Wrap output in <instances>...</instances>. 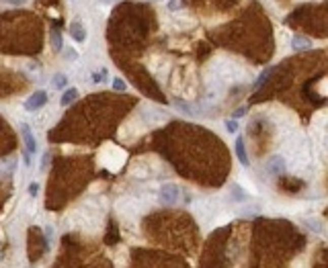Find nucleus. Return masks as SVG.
Wrapping results in <instances>:
<instances>
[{
    "instance_id": "obj_5",
    "label": "nucleus",
    "mask_w": 328,
    "mask_h": 268,
    "mask_svg": "<svg viewBox=\"0 0 328 268\" xmlns=\"http://www.w3.org/2000/svg\"><path fill=\"white\" fill-rule=\"evenodd\" d=\"M70 35L74 37V41L84 43V41H86V29H84V25H82V23H78V21H74V23H72V27H70Z\"/></svg>"
},
{
    "instance_id": "obj_24",
    "label": "nucleus",
    "mask_w": 328,
    "mask_h": 268,
    "mask_svg": "<svg viewBox=\"0 0 328 268\" xmlns=\"http://www.w3.org/2000/svg\"><path fill=\"white\" fill-rule=\"evenodd\" d=\"M47 162H49V154H43V162H41V170H45V166H47Z\"/></svg>"
},
{
    "instance_id": "obj_27",
    "label": "nucleus",
    "mask_w": 328,
    "mask_h": 268,
    "mask_svg": "<svg viewBox=\"0 0 328 268\" xmlns=\"http://www.w3.org/2000/svg\"><path fill=\"white\" fill-rule=\"evenodd\" d=\"M96 3H117V0H96Z\"/></svg>"
},
{
    "instance_id": "obj_13",
    "label": "nucleus",
    "mask_w": 328,
    "mask_h": 268,
    "mask_svg": "<svg viewBox=\"0 0 328 268\" xmlns=\"http://www.w3.org/2000/svg\"><path fill=\"white\" fill-rule=\"evenodd\" d=\"M177 106H179V109H181V111H183L185 115H189V117H193V115H195V111L191 109V106H189L187 102H181V100H177Z\"/></svg>"
},
{
    "instance_id": "obj_18",
    "label": "nucleus",
    "mask_w": 328,
    "mask_h": 268,
    "mask_svg": "<svg viewBox=\"0 0 328 268\" xmlns=\"http://www.w3.org/2000/svg\"><path fill=\"white\" fill-rule=\"evenodd\" d=\"M113 88H115L117 92H123V90H125V82H123L121 78H115V80H113Z\"/></svg>"
},
{
    "instance_id": "obj_7",
    "label": "nucleus",
    "mask_w": 328,
    "mask_h": 268,
    "mask_svg": "<svg viewBox=\"0 0 328 268\" xmlns=\"http://www.w3.org/2000/svg\"><path fill=\"white\" fill-rule=\"evenodd\" d=\"M314 43H312V39H308V37H304V35H296L293 39H291V47L296 49V51H300V49H310Z\"/></svg>"
},
{
    "instance_id": "obj_3",
    "label": "nucleus",
    "mask_w": 328,
    "mask_h": 268,
    "mask_svg": "<svg viewBox=\"0 0 328 268\" xmlns=\"http://www.w3.org/2000/svg\"><path fill=\"white\" fill-rule=\"evenodd\" d=\"M19 127H21L23 139H25V151H27V154H35V151H37V141H35V137H33L31 127H29L25 121H21V123H19Z\"/></svg>"
},
{
    "instance_id": "obj_22",
    "label": "nucleus",
    "mask_w": 328,
    "mask_h": 268,
    "mask_svg": "<svg viewBox=\"0 0 328 268\" xmlns=\"http://www.w3.org/2000/svg\"><path fill=\"white\" fill-rule=\"evenodd\" d=\"M0 3H9V5H25V0H0Z\"/></svg>"
},
{
    "instance_id": "obj_21",
    "label": "nucleus",
    "mask_w": 328,
    "mask_h": 268,
    "mask_svg": "<svg viewBox=\"0 0 328 268\" xmlns=\"http://www.w3.org/2000/svg\"><path fill=\"white\" fill-rule=\"evenodd\" d=\"M183 5H181V0H171V3H169V9L171 11H179Z\"/></svg>"
},
{
    "instance_id": "obj_16",
    "label": "nucleus",
    "mask_w": 328,
    "mask_h": 268,
    "mask_svg": "<svg viewBox=\"0 0 328 268\" xmlns=\"http://www.w3.org/2000/svg\"><path fill=\"white\" fill-rule=\"evenodd\" d=\"M232 195H234V199H236V201H244V199H246V195L240 190V186H238V184H234V186H232Z\"/></svg>"
},
{
    "instance_id": "obj_25",
    "label": "nucleus",
    "mask_w": 328,
    "mask_h": 268,
    "mask_svg": "<svg viewBox=\"0 0 328 268\" xmlns=\"http://www.w3.org/2000/svg\"><path fill=\"white\" fill-rule=\"evenodd\" d=\"M45 236H47V240H49V238L53 236V229H51L49 225H45Z\"/></svg>"
},
{
    "instance_id": "obj_26",
    "label": "nucleus",
    "mask_w": 328,
    "mask_h": 268,
    "mask_svg": "<svg viewBox=\"0 0 328 268\" xmlns=\"http://www.w3.org/2000/svg\"><path fill=\"white\" fill-rule=\"evenodd\" d=\"M244 113H246V109H238V111H236V113H234V117H242V115H244Z\"/></svg>"
},
{
    "instance_id": "obj_19",
    "label": "nucleus",
    "mask_w": 328,
    "mask_h": 268,
    "mask_svg": "<svg viewBox=\"0 0 328 268\" xmlns=\"http://www.w3.org/2000/svg\"><path fill=\"white\" fill-rule=\"evenodd\" d=\"M37 193H39V184H37V182H31V184H29V195L35 199V197H37Z\"/></svg>"
},
{
    "instance_id": "obj_11",
    "label": "nucleus",
    "mask_w": 328,
    "mask_h": 268,
    "mask_svg": "<svg viewBox=\"0 0 328 268\" xmlns=\"http://www.w3.org/2000/svg\"><path fill=\"white\" fill-rule=\"evenodd\" d=\"M49 39H51V47L56 49V51L62 49V35H60L58 31H51V33H49Z\"/></svg>"
},
{
    "instance_id": "obj_2",
    "label": "nucleus",
    "mask_w": 328,
    "mask_h": 268,
    "mask_svg": "<svg viewBox=\"0 0 328 268\" xmlns=\"http://www.w3.org/2000/svg\"><path fill=\"white\" fill-rule=\"evenodd\" d=\"M45 102H47V94H45L43 90H37V92H33V94L25 100V111L35 113V111L41 109V106H45Z\"/></svg>"
},
{
    "instance_id": "obj_14",
    "label": "nucleus",
    "mask_w": 328,
    "mask_h": 268,
    "mask_svg": "<svg viewBox=\"0 0 328 268\" xmlns=\"http://www.w3.org/2000/svg\"><path fill=\"white\" fill-rule=\"evenodd\" d=\"M269 74H271V68H269V70H265V72H263V74H260V76L256 78V82H254V86H256V88H258V86H263V84L267 82V78H269Z\"/></svg>"
},
{
    "instance_id": "obj_15",
    "label": "nucleus",
    "mask_w": 328,
    "mask_h": 268,
    "mask_svg": "<svg viewBox=\"0 0 328 268\" xmlns=\"http://www.w3.org/2000/svg\"><path fill=\"white\" fill-rule=\"evenodd\" d=\"M226 129H228V133H236L238 131V121L236 119H228L226 121Z\"/></svg>"
},
{
    "instance_id": "obj_20",
    "label": "nucleus",
    "mask_w": 328,
    "mask_h": 268,
    "mask_svg": "<svg viewBox=\"0 0 328 268\" xmlns=\"http://www.w3.org/2000/svg\"><path fill=\"white\" fill-rule=\"evenodd\" d=\"M105 74H107V70H101V74L96 72V74L92 76V80H94V82H105V78H107Z\"/></svg>"
},
{
    "instance_id": "obj_1",
    "label": "nucleus",
    "mask_w": 328,
    "mask_h": 268,
    "mask_svg": "<svg viewBox=\"0 0 328 268\" xmlns=\"http://www.w3.org/2000/svg\"><path fill=\"white\" fill-rule=\"evenodd\" d=\"M179 199H181V188L177 184H164V186H160L158 201L162 205H177Z\"/></svg>"
},
{
    "instance_id": "obj_23",
    "label": "nucleus",
    "mask_w": 328,
    "mask_h": 268,
    "mask_svg": "<svg viewBox=\"0 0 328 268\" xmlns=\"http://www.w3.org/2000/svg\"><path fill=\"white\" fill-rule=\"evenodd\" d=\"M23 160H25V166H31V154H23Z\"/></svg>"
},
{
    "instance_id": "obj_9",
    "label": "nucleus",
    "mask_w": 328,
    "mask_h": 268,
    "mask_svg": "<svg viewBox=\"0 0 328 268\" xmlns=\"http://www.w3.org/2000/svg\"><path fill=\"white\" fill-rule=\"evenodd\" d=\"M17 160H11V162H0V176H11L15 172Z\"/></svg>"
},
{
    "instance_id": "obj_12",
    "label": "nucleus",
    "mask_w": 328,
    "mask_h": 268,
    "mask_svg": "<svg viewBox=\"0 0 328 268\" xmlns=\"http://www.w3.org/2000/svg\"><path fill=\"white\" fill-rule=\"evenodd\" d=\"M306 225H308L312 232H316V234H320V232H322V223H320L318 219H306Z\"/></svg>"
},
{
    "instance_id": "obj_17",
    "label": "nucleus",
    "mask_w": 328,
    "mask_h": 268,
    "mask_svg": "<svg viewBox=\"0 0 328 268\" xmlns=\"http://www.w3.org/2000/svg\"><path fill=\"white\" fill-rule=\"evenodd\" d=\"M64 53H66V60H68V62H76L78 53H76V51H74L72 47H66V51H64Z\"/></svg>"
},
{
    "instance_id": "obj_8",
    "label": "nucleus",
    "mask_w": 328,
    "mask_h": 268,
    "mask_svg": "<svg viewBox=\"0 0 328 268\" xmlns=\"http://www.w3.org/2000/svg\"><path fill=\"white\" fill-rule=\"evenodd\" d=\"M76 98H78V90H76V88H68V90L62 94L60 104H62V106H68V104H72Z\"/></svg>"
},
{
    "instance_id": "obj_6",
    "label": "nucleus",
    "mask_w": 328,
    "mask_h": 268,
    "mask_svg": "<svg viewBox=\"0 0 328 268\" xmlns=\"http://www.w3.org/2000/svg\"><path fill=\"white\" fill-rule=\"evenodd\" d=\"M236 156H238V160H240V164L242 166H250V160H248V156H246V147H244V139L242 137H238L236 139Z\"/></svg>"
},
{
    "instance_id": "obj_10",
    "label": "nucleus",
    "mask_w": 328,
    "mask_h": 268,
    "mask_svg": "<svg viewBox=\"0 0 328 268\" xmlns=\"http://www.w3.org/2000/svg\"><path fill=\"white\" fill-rule=\"evenodd\" d=\"M66 84H68L66 74H56V76H53V80H51V86H53V88H58V90L66 88Z\"/></svg>"
},
{
    "instance_id": "obj_4",
    "label": "nucleus",
    "mask_w": 328,
    "mask_h": 268,
    "mask_svg": "<svg viewBox=\"0 0 328 268\" xmlns=\"http://www.w3.org/2000/svg\"><path fill=\"white\" fill-rule=\"evenodd\" d=\"M285 168H287V162H285L283 156L277 154V156H273V158L269 160V172H271V174H283Z\"/></svg>"
}]
</instances>
